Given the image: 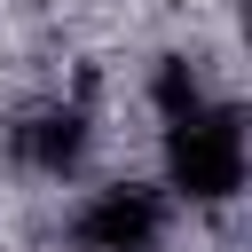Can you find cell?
I'll list each match as a JSON object with an SVG mask.
<instances>
[{
  "label": "cell",
  "mask_w": 252,
  "mask_h": 252,
  "mask_svg": "<svg viewBox=\"0 0 252 252\" xmlns=\"http://www.w3.org/2000/svg\"><path fill=\"white\" fill-rule=\"evenodd\" d=\"M236 189H244V110L220 102V94L173 110L165 118V197L213 213Z\"/></svg>",
  "instance_id": "cell-1"
},
{
  "label": "cell",
  "mask_w": 252,
  "mask_h": 252,
  "mask_svg": "<svg viewBox=\"0 0 252 252\" xmlns=\"http://www.w3.org/2000/svg\"><path fill=\"white\" fill-rule=\"evenodd\" d=\"M165 228H173V197L150 181H102L71 213L79 252H165Z\"/></svg>",
  "instance_id": "cell-2"
},
{
  "label": "cell",
  "mask_w": 252,
  "mask_h": 252,
  "mask_svg": "<svg viewBox=\"0 0 252 252\" xmlns=\"http://www.w3.org/2000/svg\"><path fill=\"white\" fill-rule=\"evenodd\" d=\"M8 150H16V165L32 181H71L87 165V150H94V118L79 102H39V110H24L8 126Z\"/></svg>",
  "instance_id": "cell-3"
}]
</instances>
